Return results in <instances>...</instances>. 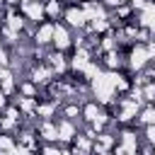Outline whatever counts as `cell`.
I'll use <instances>...</instances> for the list:
<instances>
[{"label":"cell","instance_id":"cell-3","mask_svg":"<svg viewBox=\"0 0 155 155\" xmlns=\"http://www.w3.org/2000/svg\"><path fill=\"white\" fill-rule=\"evenodd\" d=\"M140 119H143L148 126H153V124H155V107H153V104H150V107H145V109L140 111Z\"/></svg>","mask_w":155,"mask_h":155},{"label":"cell","instance_id":"cell-2","mask_svg":"<svg viewBox=\"0 0 155 155\" xmlns=\"http://www.w3.org/2000/svg\"><path fill=\"white\" fill-rule=\"evenodd\" d=\"M53 29H56V24H41L36 29V41L39 44H48L53 39Z\"/></svg>","mask_w":155,"mask_h":155},{"label":"cell","instance_id":"cell-1","mask_svg":"<svg viewBox=\"0 0 155 155\" xmlns=\"http://www.w3.org/2000/svg\"><path fill=\"white\" fill-rule=\"evenodd\" d=\"M53 46H56L58 51H63V48L73 46L70 36H68V29H65L63 24H56V29H53Z\"/></svg>","mask_w":155,"mask_h":155}]
</instances>
